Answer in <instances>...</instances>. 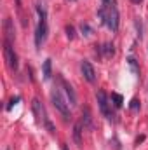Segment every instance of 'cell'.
Segmentation results:
<instances>
[{
  "label": "cell",
  "mask_w": 148,
  "mask_h": 150,
  "mask_svg": "<svg viewBox=\"0 0 148 150\" xmlns=\"http://www.w3.org/2000/svg\"><path fill=\"white\" fill-rule=\"evenodd\" d=\"M111 103H113V107H115V108H120V107H122V103H124L122 94H118V93H111Z\"/></svg>",
  "instance_id": "13"
},
{
  "label": "cell",
  "mask_w": 148,
  "mask_h": 150,
  "mask_svg": "<svg viewBox=\"0 0 148 150\" xmlns=\"http://www.w3.org/2000/svg\"><path fill=\"white\" fill-rule=\"evenodd\" d=\"M51 101H52L54 108L63 115L65 120H70V119H72V113H70V103L65 100V96H63V93H61L59 87H54V89L51 91Z\"/></svg>",
  "instance_id": "3"
},
{
  "label": "cell",
  "mask_w": 148,
  "mask_h": 150,
  "mask_svg": "<svg viewBox=\"0 0 148 150\" xmlns=\"http://www.w3.org/2000/svg\"><path fill=\"white\" fill-rule=\"evenodd\" d=\"M37 12H38V25H37V30H35V45L37 49H40L44 45V42L47 40V11L45 7L42 5H37Z\"/></svg>",
  "instance_id": "2"
},
{
  "label": "cell",
  "mask_w": 148,
  "mask_h": 150,
  "mask_svg": "<svg viewBox=\"0 0 148 150\" xmlns=\"http://www.w3.org/2000/svg\"><path fill=\"white\" fill-rule=\"evenodd\" d=\"M96 100H98V107H99V110L103 113V117H106L108 120H111L113 115H111V112H110V101H108L106 93H105V91H98Z\"/></svg>",
  "instance_id": "6"
},
{
  "label": "cell",
  "mask_w": 148,
  "mask_h": 150,
  "mask_svg": "<svg viewBox=\"0 0 148 150\" xmlns=\"http://www.w3.org/2000/svg\"><path fill=\"white\" fill-rule=\"evenodd\" d=\"M19 100H21V98H19V96H16V98H12V100H11V103H9V105H7V110H11V108H12V105H16V103H18V101H19Z\"/></svg>",
  "instance_id": "20"
},
{
  "label": "cell",
  "mask_w": 148,
  "mask_h": 150,
  "mask_svg": "<svg viewBox=\"0 0 148 150\" xmlns=\"http://www.w3.org/2000/svg\"><path fill=\"white\" fill-rule=\"evenodd\" d=\"M4 33H5V38L4 40L14 42V25H12V19L11 18H5V21H4Z\"/></svg>",
  "instance_id": "9"
},
{
  "label": "cell",
  "mask_w": 148,
  "mask_h": 150,
  "mask_svg": "<svg viewBox=\"0 0 148 150\" xmlns=\"http://www.w3.org/2000/svg\"><path fill=\"white\" fill-rule=\"evenodd\" d=\"M101 49H103V52H105V56H106V58H111V56L115 54V49H113V44H105V45H103Z\"/></svg>",
  "instance_id": "15"
},
{
  "label": "cell",
  "mask_w": 148,
  "mask_h": 150,
  "mask_svg": "<svg viewBox=\"0 0 148 150\" xmlns=\"http://www.w3.org/2000/svg\"><path fill=\"white\" fill-rule=\"evenodd\" d=\"M140 107H141V105H140V100H138V98H134V100L131 101V105H129V108H131L132 112H138Z\"/></svg>",
  "instance_id": "19"
},
{
  "label": "cell",
  "mask_w": 148,
  "mask_h": 150,
  "mask_svg": "<svg viewBox=\"0 0 148 150\" xmlns=\"http://www.w3.org/2000/svg\"><path fill=\"white\" fill-rule=\"evenodd\" d=\"M16 5H18V9L21 11V0H16Z\"/></svg>",
  "instance_id": "22"
},
{
  "label": "cell",
  "mask_w": 148,
  "mask_h": 150,
  "mask_svg": "<svg viewBox=\"0 0 148 150\" xmlns=\"http://www.w3.org/2000/svg\"><path fill=\"white\" fill-rule=\"evenodd\" d=\"M73 142L78 149H82V122H77L73 126Z\"/></svg>",
  "instance_id": "10"
},
{
  "label": "cell",
  "mask_w": 148,
  "mask_h": 150,
  "mask_svg": "<svg viewBox=\"0 0 148 150\" xmlns=\"http://www.w3.org/2000/svg\"><path fill=\"white\" fill-rule=\"evenodd\" d=\"M32 112L35 115V122H37L38 126H44L51 134H56V127H54V124L51 122V119L47 117L45 108H44V105L40 103L38 98H33V100H32Z\"/></svg>",
  "instance_id": "1"
},
{
  "label": "cell",
  "mask_w": 148,
  "mask_h": 150,
  "mask_svg": "<svg viewBox=\"0 0 148 150\" xmlns=\"http://www.w3.org/2000/svg\"><path fill=\"white\" fill-rule=\"evenodd\" d=\"M4 58H5V63H7L9 70L18 72V67H19L18 54H16V51L12 47V42H9V40H4Z\"/></svg>",
  "instance_id": "5"
},
{
  "label": "cell",
  "mask_w": 148,
  "mask_h": 150,
  "mask_svg": "<svg viewBox=\"0 0 148 150\" xmlns=\"http://www.w3.org/2000/svg\"><path fill=\"white\" fill-rule=\"evenodd\" d=\"M59 79V82H61V86L65 87V93H66V96H68V101H70V105H77V94H75L73 87L63 79V77H58Z\"/></svg>",
  "instance_id": "8"
},
{
  "label": "cell",
  "mask_w": 148,
  "mask_h": 150,
  "mask_svg": "<svg viewBox=\"0 0 148 150\" xmlns=\"http://www.w3.org/2000/svg\"><path fill=\"white\" fill-rule=\"evenodd\" d=\"M42 74H44V79L45 80H49L51 77H52V59H45L44 61V67H42Z\"/></svg>",
  "instance_id": "12"
},
{
  "label": "cell",
  "mask_w": 148,
  "mask_h": 150,
  "mask_svg": "<svg viewBox=\"0 0 148 150\" xmlns=\"http://www.w3.org/2000/svg\"><path fill=\"white\" fill-rule=\"evenodd\" d=\"M82 126L84 127H87V129H92V117H91V110L85 107L84 108V112H82Z\"/></svg>",
  "instance_id": "11"
},
{
  "label": "cell",
  "mask_w": 148,
  "mask_h": 150,
  "mask_svg": "<svg viewBox=\"0 0 148 150\" xmlns=\"http://www.w3.org/2000/svg\"><path fill=\"white\" fill-rule=\"evenodd\" d=\"M70 2H75V0H70Z\"/></svg>",
  "instance_id": "25"
},
{
  "label": "cell",
  "mask_w": 148,
  "mask_h": 150,
  "mask_svg": "<svg viewBox=\"0 0 148 150\" xmlns=\"http://www.w3.org/2000/svg\"><path fill=\"white\" fill-rule=\"evenodd\" d=\"M131 2H132V4H141L143 0H131Z\"/></svg>",
  "instance_id": "24"
},
{
  "label": "cell",
  "mask_w": 148,
  "mask_h": 150,
  "mask_svg": "<svg viewBox=\"0 0 148 150\" xmlns=\"http://www.w3.org/2000/svg\"><path fill=\"white\" fill-rule=\"evenodd\" d=\"M80 70H82V75H84V79H85L87 82H91V84L96 82V72H94V67L91 65V61L84 59V61L80 63Z\"/></svg>",
  "instance_id": "7"
},
{
  "label": "cell",
  "mask_w": 148,
  "mask_h": 150,
  "mask_svg": "<svg viewBox=\"0 0 148 150\" xmlns=\"http://www.w3.org/2000/svg\"><path fill=\"white\" fill-rule=\"evenodd\" d=\"M127 65H129V68L132 70V74L140 75V67H138V63H136V59H134L132 56H129V58H127Z\"/></svg>",
  "instance_id": "14"
},
{
  "label": "cell",
  "mask_w": 148,
  "mask_h": 150,
  "mask_svg": "<svg viewBox=\"0 0 148 150\" xmlns=\"http://www.w3.org/2000/svg\"><path fill=\"white\" fill-rule=\"evenodd\" d=\"M80 32L87 37V35H91V32H92V30H91V26H89L87 23H82V25H80Z\"/></svg>",
  "instance_id": "18"
},
{
  "label": "cell",
  "mask_w": 148,
  "mask_h": 150,
  "mask_svg": "<svg viewBox=\"0 0 148 150\" xmlns=\"http://www.w3.org/2000/svg\"><path fill=\"white\" fill-rule=\"evenodd\" d=\"M65 30H66V37L70 38V40H73V38H75V28H73V26H72V25H66V28H65Z\"/></svg>",
  "instance_id": "17"
},
{
  "label": "cell",
  "mask_w": 148,
  "mask_h": 150,
  "mask_svg": "<svg viewBox=\"0 0 148 150\" xmlns=\"http://www.w3.org/2000/svg\"><path fill=\"white\" fill-rule=\"evenodd\" d=\"M134 25H136V30H138V37L143 38V23H141V19H140V18H136Z\"/></svg>",
  "instance_id": "16"
},
{
  "label": "cell",
  "mask_w": 148,
  "mask_h": 150,
  "mask_svg": "<svg viewBox=\"0 0 148 150\" xmlns=\"http://www.w3.org/2000/svg\"><path fill=\"white\" fill-rule=\"evenodd\" d=\"M61 149H63V150H68V145H66V143H63V145H61Z\"/></svg>",
  "instance_id": "23"
},
{
  "label": "cell",
  "mask_w": 148,
  "mask_h": 150,
  "mask_svg": "<svg viewBox=\"0 0 148 150\" xmlns=\"http://www.w3.org/2000/svg\"><path fill=\"white\" fill-rule=\"evenodd\" d=\"M101 9L105 11V19H103V25L108 26L110 32H117L118 30V25H120V19H118V11H117V5H115V0L111 2L110 5H101Z\"/></svg>",
  "instance_id": "4"
},
{
  "label": "cell",
  "mask_w": 148,
  "mask_h": 150,
  "mask_svg": "<svg viewBox=\"0 0 148 150\" xmlns=\"http://www.w3.org/2000/svg\"><path fill=\"white\" fill-rule=\"evenodd\" d=\"M143 140H145V136H138V140H136V143H138V145H140V143H141V142H143Z\"/></svg>",
  "instance_id": "21"
}]
</instances>
